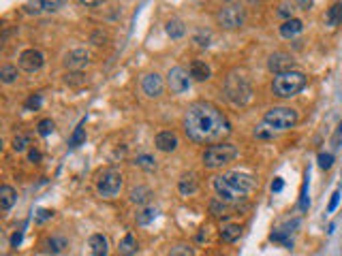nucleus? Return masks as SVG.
Instances as JSON below:
<instances>
[{
  "instance_id": "1",
  "label": "nucleus",
  "mask_w": 342,
  "mask_h": 256,
  "mask_svg": "<svg viewBox=\"0 0 342 256\" xmlns=\"http://www.w3.org/2000/svg\"><path fill=\"white\" fill-rule=\"evenodd\" d=\"M182 126H184L186 137L197 143H214V141L220 143L231 132V124H229L227 116L218 107L203 100L193 102L186 109Z\"/></svg>"
},
{
  "instance_id": "2",
  "label": "nucleus",
  "mask_w": 342,
  "mask_h": 256,
  "mask_svg": "<svg viewBox=\"0 0 342 256\" xmlns=\"http://www.w3.org/2000/svg\"><path fill=\"white\" fill-rule=\"evenodd\" d=\"M212 184L220 201H225L227 205H237L248 192L254 190L257 180H254V175L244 171H227L222 175H216Z\"/></svg>"
},
{
  "instance_id": "3",
  "label": "nucleus",
  "mask_w": 342,
  "mask_h": 256,
  "mask_svg": "<svg viewBox=\"0 0 342 256\" xmlns=\"http://www.w3.org/2000/svg\"><path fill=\"white\" fill-rule=\"evenodd\" d=\"M225 98L231 102L233 107H244L248 105L250 98H252V86H250V79L246 77L240 70H231L225 79Z\"/></svg>"
},
{
  "instance_id": "4",
  "label": "nucleus",
  "mask_w": 342,
  "mask_h": 256,
  "mask_svg": "<svg viewBox=\"0 0 342 256\" xmlns=\"http://www.w3.org/2000/svg\"><path fill=\"white\" fill-rule=\"evenodd\" d=\"M308 77L301 70H289V73H280L274 77L272 82V92L278 98H291V96L299 94L306 88Z\"/></svg>"
},
{
  "instance_id": "5",
  "label": "nucleus",
  "mask_w": 342,
  "mask_h": 256,
  "mask_svg": "<svg viewBox=\"0 0 342 256\" xmlns=\"http://www.w3.org/2000/svg\"><path fill=\"white\" fill-rule=\"evenodd\" d=\"M237 148L233 143H214V146L205 148V152L201 154V160H203V166L205 169H222V166H227L229 162H233L237 158Z\"/></svg>"
},
{
  "instance_id": "6",
  "label": "nucleus",
  "mask_w": 342,
  "mask_h": 256,
  "mask_svg": "<svg viewBox=\"0 0 342 256\" xmlns=\"http://www.w3.org/2000/svg\"><path fill=\"white\" fill-rule=\"evenodd\" d=\"M122 186H124V178L116 166L101 169L97 173V178H94V188H97L99 196L103 198H116L122 192Z\"/></svg>"
},
{
  "instance_id": "7",
  "label": "nucleus",
  "mask_w": 342,
  "mask_h": 256,
  "mask_svg": "<svg viewBox=\"0 0 342 256\" xmlns=\"http://www.w3.org/2000/svg\"><path fill=\"white\" fill-rule=\"evenodd\" d=\"M297 122H299V114L293 107H272L263 116V124L269 126L272 130H289Z\"/></svg>"
},
{
  "instance_id": "8",
  "label": "nucleus",
  "mask_w": 342,
  "mask_h": 256,
  "mask_svg": "<svg viewBox=\"0 0 342 256\" xmlns=\"http://www.w3.org/2000/svg\"><path fill=\"white\" fill-rule=\"evenodd\" d=\"M216 20H218V24L225 30H237V28H242L244 22H246V9H244V4H240V2H227V4H222L220 9H218V13H216Z\"/></svg>"
},
{
  "instance_id": "9",
  "label": "nucleus",
  "mask_w": 342,
  "mask_h": 256,
  "mask_svg": "<svg viewBox=\"0 0 342 256\" xmlns=\"http://www.w3.org/2000/svg\"><path fill=\"white\" fill-rule=\"evenodd\" d=\"M167 86H169V90L173 94H184L190 90V86H193V79H190L188 70L182 68V66H173L169 68V73H167Z\"/></svg>"
},
{
  "instance_id": "10",
  "label": "nucleus",
  "mask_w": 342,
  "mask_h": 256,
  "mask_svg": "<svg viewBox=\"0 0 342 256\" xmlns=\"http://www.w3.org/2000/svg\"><path fill=\"white\" fill-rule=\"evenodd\" d=\"M18 64H20V68L24 70V73H30V75H33V73H39V70L43 68L45 56H43L41 50H35V47H30V50H24V52L20 54Z\"/></svg>"
},
{
  "instance_id": "11",
  "label": "nucleus",
  "mask_w": 342,
  "mask_h": 256,
  "mask_svg": "<svg viewBox=\"0 0 342 256\" xmlns=\"http://www.w3.org/2000/svg\"><path fill=\"white\" fill-rule=\"evenodd\" d=\"M267 68L272 70V73H276V75L289 73V70H295V60H293V56L287 54V52H276V54L269 56Z\"/></svg>"
},
{
  "instance_id": "12",
  "label": "nucleus",
  "mask_w": 342,
  "mask_h": 256,
  "mask_svg": "<svg viewBox=\"0 0 342 256\" xmlns=\"http://www.w3.org/2000/svg\"><path fill=\"white\" fill-rule=\"evenodd\" d=\"M141 92H144L148 98H161L165 92V82L158 73H148L141 77Z\"/></svg>"
},
{
  "instance_id": "13",
  "label": "nucleus",
  "mask_w": 342,
  "mask_h": 256,
  "mask_svg": "<svg viewBox=\"0 0 342 256\" xmlns=\"http://www.w3.org/2000/svg\"><path fill=\"white\" fill-rule=\"evenodd\" d=\"M90 64V52L84 50V47H75L65 56V66L69 70H82L84 66Z\"/></svg>"
},
{
  "instance_id": "14",
  "label": "nucleus",
  "mask_w": 342,
  "mask_h": 256,
  "mask_svg": "<svg viewBox=\"0 0 342 256\" xmlns=\"http://www.w3.org/2000/svg\"><path fill=\"white\" fill-rule=\"evenodd\" d=\"M180 146V139L178 134L173 130H161L154 137V148L158 152H163V154H171V152H176Z\"/></svg>"
},
{
  "instance_id": "15",
  "label": "nucleus",
  "mask_w": 342,
  "mask_h": 256,
  "mask_svg": "<svg viewBox=\"0 0 342 256\" xmlns=\"http://www.w3.org/2000/svg\"><path fill=\"white\" fill-rule=\"evenodd\" d=\"M178 190H180L182 196H193V194H197V190H199L197 175L195 173H184L178 180Z\"/></svg>"
},
{
  "instance_id": "16",
  "label": "nucleus",
  "mask_w": 342,
  "mask_h": 256,
  "mask_svg": "<svg viewBox=\"0 0 342 256\" xmlns=\"http://www.w3.org/2000/svg\"><path fill=\"white\" fill-rule=\"evenodd\" d=\"M41 248H43L45 254H60V252H65L69 248V239L62 237V235H50L43 242Z\"/></svg>"
},
{
  "instance_id": "17",
  "label": "nucleus",
  "mask_w": 342,
  "mask_h": 256,
  "mask_svg": "<svg viewBox=\"0 0 342 256\" xmlns=\"http://www.w3.org/2000/svg\"><path fill=\"white\" fill-rule=\"evenodd\" d=\"M188 75L193 82H208L212 77V68L203 60H193L188 66Z\"/></svg>"
},
{
  "instance_id": "18",
  "label": "nucleus",
  "mask_w": 342,
  "mask_h": 256,
  "mask_svg": "<svg viewBox=\"0 0 342 256\" xmlns=\"http://www.w3.org/2000/svg\"><path fill=\"white\" fill-rule=\"evenodd\" d=\"M88 248H90V254L92 256H109V244H107V237L103 235V233L90 235Z\"/></svg>"
},
{
  "instance_id": "19",
  "label": "nucleus",
  "mask_w": 342,
  "mask_h": 256,
  "mask_svg": "<svg viewBox=\"0 0 342 256\" xmlns=\"http://www.w3.org/2000/svg\"><path fill=\"white\" fill-rule=\"evenodd\" d=\"M18 203V190L9 184H5V186H0V210L5 214L11 212V207Z\"/></svg>"
},
{
  "instance_id": "20",
  "label": "nucleus",
  "mask_w": 342,
  "mask_h": 256,
  "mask_svg": "<svg viewBox=\"0 0 342 256\" xmlns=\"http://www.w3.org/2000/svg\"><path fill=\"white\" fill-rule=\"evenodd\" d=\"M278 30H280L282 38H295V36H299L301 32H304V22L297 20V18H293L289 22H282V26Z\"/></svg>"
},
{
  "instance_id": "21",
  "label": "nucleus",
  "mask_w": 342,
  "mask_h": 256,
  "mask_svg": "<svg viewBox=\"0 0 342 256\" xmlns=\"http://www.w3.org/2000/svg\"><path fill=\"white\" fill-rule=\"evenodd\" d=\"M342 24V2H333L327 11H325V26L336 28Z\"/></svg>"
},
{
  "instance_id": "22",
  "label": "nucleus",
  "mask_w": 342,
  "mask_h": 256,
  "mask_svg": "<svg viewBox=\"0 0 342 256\" xmlns=\"http://www.w3.org/2000/svg\"><path fill=\"white\" fill-rule=\"evenodd\" d=\"M156 216H158V210H156V207L146 205V207H141V210L137 212V216H135V220H137L139 226H148L150 222H154V220H156Z\"/></svg>"
},
{
  "instance_id": "23",
  "label": "nucleus",
  "mask_w": 342,
  "mask_h": 256,
  "mask_svg": "<svg viewBox=\"0 0 342 256\" xmlns=\"http://www.w3.org/2000/svg\"><path fill=\"white\" fill-rule=\"evenodd\" d=\"M240 235H242L240 224H227V226H222V230H220V239L225 244H235L237 239H240Z\"/></svg>"
},
{
  "instance_id": "24",
  "label": "nucleus",
  "mask_w": 342,
  "mask_h": 256,
  "mask_svg": "<svg viewBox=\"0 0 342 256\" xmlns=\"http://www.w3.org/2000/svg\"><path fill=\"white\" fill-rule=\"evenodd\" d=\"M118 252H120V256H133L135 252H137V242H135L133 233H126L122 237L120 246H118Z\"/></svg>"
},
{
  "instance_id": "25",
  "label": "nucleus",
  "mask_w": 342,
  "mask_h": 256,
  "mask_svg": "<svg viewBox=\"0 0 342 256\" xmlns=\"http://www.w3.org/2000/svg\"><path fill=\"white\" fill-rule=\"evenodd\" d=\"M65 84L69 88H82L84 84H88V75L82 70H69V73H65Z\"/></svg>"
},
{
  "instance_id": "26",
  "label": "nucleus",
  "mask_w": 342,
  "mask_h": 256,
  "mask_svg": "<svg viewBox=\"0 0 342 256\" xmlns=\"http://www.w3.org/2000/svg\"><path fill=\"white\" fill-rule=\"evenodd\" d=\"M165 30H167V34H169L171 38H182L186 34V26H184V22L182 20H169L167 22V26H165Z\"/></svg>"
},
{
  "instance_id": "27",
  "label": "nucleus",
  "mask_w": 342,
  "mask_h": 256,
  "mask_svg": "<svg viewBox=\"0 0 342 256\" xmlns=\"http://www.w3.org/2000/svg\"><path fill=\"white\" fill-rule=\"evenodd\" d=\"M18 77H20V70H18V66H13V64H5V66L0 68V82L7 86L18 82Z\"/></svg>"
},
{
  "instance_id": "28",
  "label": "nucleus",
  "mask_w": 342,
  "mask_h": 256,
  "mask_svg": "<svg viewBox=\"0 0 342 256\" xmlns=\"http://www.w3.org/2000/svg\"><path fill=\"white\" fill-rule=\"evenodd\" d=\"M150 196H152V190H150L148 186H137V188L131 190V201H133V203L144 205V203H148Z\"/></svg>"
},
{
  "instance_id": "29",
  "label": "nucleus",
  "mask_w": 342,
  "mask_h": 256,
  "mask_svg": "<svg viewBox=\"0 0 342 256\" xmlns=\"http://www.w3.org/2000/svg\"><path fill=\"white\" fill-rule=\"evenodd\" d=\"M28 146H30V137H28L26 132L15 134L13 141H11V150H13V152H18V154H22V152H26V150H28Z\"/></svg>"
},
{
  "instance_id": "30",
  "label": "nucleus",
  "mask_w": 342,
  "mask_h": 256,
  "mask_svg": "<svg viewBox=\"0 0 342 256\" xmlns=\"http://www.w3.org/2000/svg\"><path fill=\"white\" fill-rule=\"evenodd\" d=\"M84 124L86 122H82V124H79L77 128H75V130H73V134H71V139H69V148H79V146H82V143L86 141V128H84Z\"/></svg>"
},
{
  "instance_id": "31",
  "label": "nucleus",
  "mask_w": 342,
  "mask_h": 256,
  "mask_svg": "<svg viewBox=\"0 0 342 256\" xmlns=\"http://www.w3.org/2000/svg\"><path fill=\"white\" fill-rule=\"evenodd\" d=\"M135 164H137L139 169H144V171H154L156 169V160L150 154H139L137 158H135Z\"/></svg>"
},
{
  "instance_id": "32",
  "label": "nucleus",
  "mask_w": 342,
  "mask_h": 256,
  "mask_svg": "<svg viewBox=\"0 0 342 256\" xmlns=\"http://www.w3.org/2000/svg\"><path fill=\"white\" fill-rule=\"evenodd\" d=\"M167 256H195V248L190 244H176L167 252Z\"/></svg>"
},
{
  "instance_id": "33",
  "label": "nucleus",
  "mask_w": 342,
  "mask_h": 256,
  "mask_svg": "<svg viewBox=\"0 0 342 256\" xmlns=\"http://www.w3.org/2000/svg\"><path fill=\"white\" fill-rule=\"evenodd\" d=\"M54 128H56V124L52 122V120L50 118H43L41 122L37 124V132L41 134V137H50V134L54 132Z\"/></svg>"
},
{
  "instance_id": "34",
  "label": "nucleus",
  "mask_w": 342,
  "mask_h": 256,
  "mask_svg": "<svg viewBox=\"0 0 342 256\" xmlns=\"http://www.w3.org/2000/svg\"><path fill=\"white\" fill-rule=\"evenodd\" d=\"M293 2H282V4H278V11H276V15L278 18H284V22H289V20H293Z\"/></svg>"
},
{
  "instance_id": "35",
  "label": "nucleus",
  "mask_w": 342,
  "mask_h": 256,
  "mask_svg": "<svg viewBox=\"0 0 342 256\" xmlns=\"http://www.w3.org/2000/svg\"><path fill=\"white\" fill-rule=\"evenodd\" d=\"M41 102H43L41 94H30L26 98V102H24V109L26 111H37L39 107H41Z\"/></svg>"
},
{
  "instance_id": "36",
  "label": "nucleus",
  "mask_w": 342,
  "mask_h": 256,
  "mask_svg": "<svg viewBox=\"0 0 342 256\" xmlns=\"http://www.w3.org/2000/svg\"><path fill=\"white\" fill-rule=\"evenodd\" d=\"M210 38H212V34H210L208 30H197L195 36H193V41H195L199 47H208V45H210Z\"/></svg>"
},
{
  "instance_id": "37",
  "label": "nucleus",
  "mask_w": 342,
  "mask_h": 256,
  "mask_svg": "<svg viewBox=\"0 0 342 256\" xmlns=\"http://www.w3.org/2000/svg\"><path fill=\"white\" fill-rule=\"evenodd\" d=\"M310 205V198H308V173H306V182L301 186V194H299V212H306Z\"/></svg>"
},
{
  "instance_id": "38",
  "label": "nucleus",
  "mask_w": 342,
  "mask_h": 256,
  "mask_svg": "<svg viewBox=\"0 0 342 256\" xmlns=\"http://www.w3.org/2000/svg\"><path fill=\"white\" fill-rule=\"evenodd\" d=\"M210 212H212L214 216H218V218H220V216H229V214H227V203L220 201V198H218V201H212V203H210Z\"/></svg>"
},
{
  "instance_id": "39",
  "label": "nucleus",
  "mask_w": 342,
  "mask_h": 256,
  "mask_svg": "<svg viewBox=\"0 0 342 256\" xmlns=\"http://www.w3.org/2000/svg\"><path fill=\"white\" fill-rule=\"evenodd\" d=\"M316 160H319V166H321V169H325V171L331 169V164H333V156L329 154V152H321Z\"/></svg>"
},
{
  "instance_id": "40",
  "label": "nucleus",
  "mask_w": 342,
  "mask_h": 256,
  "mask_svg": "<svg viewBox=\"0 0 342 256\" xmlns=\"http://www.w3.org/2000/svg\"><path fill=\"white\" fill-rule=\"evenodd\" d=\"M41 11H43V2H24V13L39 15Z\"/></svg>"
},
{
  "instance_id": "41",
  "label": "nucleus",
  "mask_w": 342,
  "mask_h": 256,
  "mask_svg": "<svg viewBox=\"0 0 342 256\" xmlns=\"http://www.w3.org/2000/svg\"><path fill=\"white\" fill-rule=\"evenodd\" d=\"M90 43H94V45H107V34L103 30H94L90 34Z\"/></svg>"
},
{
  "instance_id": "42",
  "label": "nucleus",
  "mask_w": 342,
  "mask_h": 256,
  "mask_svg": "<svg viewBox=\"0 0 342 256\" xmlns=\"http://www.w3.org/2000/svg\"><path fill=\"white\" fill-rule=\"evenodd\" d=\"M331 148H333V150H338V148H342V122L338 124V128H336V132H333V137H331Z\"/></svg>"
},
{
  "instance_id": "43",
  "label": "nucleus",
  "mask_w": 342,
  "mask_h": 256,
  "mask_svg": "<svg viewBox=\"0 0 342 256\" xmlns=\"http://www.w3.org/2000/svg\"><path fill=\"white\" fill-rule=\"evenodd\" d=\"M338 203H340V190H336V192H333V194H331V201H329V205H327V212H329V214H333V212H336Z\"/></svg>"
},
{
  "instance_id": "44",
  "label": "nucleus",
  "mask_w": 342,
  "mask_h": 256,
  "mask_svg": "<svg viewBox=\"0 0 342 256\" xmlns=\"http://www.w3.org/2000/svg\"><path fill=\"white\" fill-rule=\"evenodd\" d=\"M60 6H65V2H58V0H54V2H43V11L56 13V11L60 9Z\"/></svg>"
},
{
  "instance_id": "45",
  "label": "nucleus",
  "mask_w": 342,
  "mask_h": 256,
  "mask_svg": "<svg viewBox=\"0 0 342 256\" xmlns=\"http://www.w3.org/2000/svg\"><path fill=\"white\" fill-rule=\"evenodd\" d=\"M28 162H41V152H39V150H28Z\"/></svg>"
},
{
  "instance_id": "46",
  "label": "nucleus",
  "mask_w": 342,
  "mask_h": 256,
  "mask_svg": "<svg viewBox=\"0 0 342 256\" xmlns=\"http://www.w3.org/2000/svg\"><path fill=\"white\" fill-rule=\"evenodd\" d=\"M54 216V212H50V210H39L37 212V222H45V220H50Z\"/></svg>"
},
{
  "instance_id": "47",
  "label": "nucleus",
  "mask_w": 342,
  "mask_h": 256,
  "mask_svg": "<svg viewBox=\"0 0 342 256\" xmlns=\"http://www.w3.org/2000/svg\"><path fill=\"white\" fill-rule=\"evenodd\" d=\"M22 237H24V230H18V233L11 237V248H18L22 244Z\"/></svg>"
},
{
  "instance_id": "48",
  "label": "nucleus",
  "mask_w": 342,
  "mask_h": 256,
  "mask_svg": "<svg viewBox=\"0 0 342 256\" xmlns=\"http://www.w3.org/2000/svg\"><path fill=\"white\" fill-rule=\"evenodd\" d=\"M284 188V182H282V178H276L274 182H272V192H280Z\"/></svg>"
},
{
  "instance_id": "49",
  "label": "nucleus",
  "mask_w": 342,
  "mask_h": 256,
  "mask_svg": "<svg viewBox=\"0 0 342 256\" xmlns=\"http://www.w3.org/2000/svg\"><path fill=\"white\" fill-rule=\"evenodd\" d=\"M79 4H82V6H92V9H94V6H103V2H90V0H82Z\"/></svg>"
},
{
  "instance_id": "50",
  "label": "nucleus",
  "mask_w": 342,
  "mask_h": 256,
  "mask_svg": "<svg viewBox=\"0 0 342 256\" xmlns=\"http://www.w3.org/2000/svg\"><path fill=\"white\" fill-rule=\"evenodd\" d=\"M295 6H301V9H310V6H312V2H306V0H301V2H295Z\"/></svg>"
}]
</instances>
